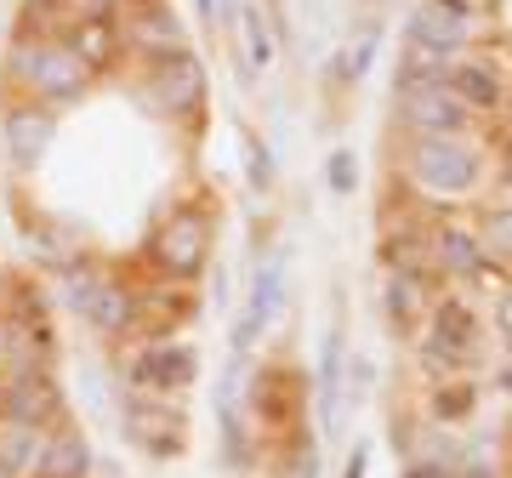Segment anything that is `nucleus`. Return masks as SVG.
<instances>
[{
    "mask_svg": "<svg viewBox=\"0 0 512 478\" xmlns=\"http://www.w3.org/2000/svg\"><path fill=\"white\" fill-rule=\"evenodd\" d=\"M137 92L160 120H194V114H205V97H211V69H205V57L194 46L143 57Z\"/></svg>",
    "mask_w": 512,
    "mask_h": 478,
    "instance_id": "39448f33",
    "label": "nucleus"
},
{
    "mask_svg": "<svg viewBox=\"0 0 512 478\" xmlns=\"http://www.w3.org/2000/svg\"><path fill=\"white\" fill-rule=\"evenodd\" d=\"M342 376H348V325L336 319L325 331V342H319V427L325 433H336L342 427Z\"/></svg>",
    "mask_w": 512,
    "mask_h": 478,
    "instance_id": "dca6fc26",
    "label": "nucleus"
},
{
    "mask_svg": "<svg viewBox=\"0 0 512 478\" xmlns=\"http://www.w3.org/2000/svg\"><path fill=\"white\" fill-rule=\"evenodd\" d=\"M285 478H319V450H313V439L296 444V456H291V467H285Z\"/></svg>",
    "mask_w": 512,
    "mask_h": 478,
    "instance_id": "c85d7f7f",
    "label": "nucleus"
},
{
    "mask_svg": "<svg viewBox=\"0 0 512 478\" xmlns=\"http://www.w3.org/2000/svg\"><path fill=\"white\" fill-rule=\"evenodd\" d=\"M427 251H433V274H444V279H478L484 262H490L478 228H467V222H439L427 234Z\"/></svg>",
    "mask_w": 512,
    "mask_h": 478,
    "instance_id": "2eb2a0df",
    "label": "nucleus"
},
{
    "mask_svg": "<svg viewBox=\"0 0 512 478\" xmlns=\"http://www.w3.org/2000/svg\"><path fill=\"white\" fill-rule=\"evenodd\" d=\"M239 359L234 353V365L222 370V382H217V427H222V461L228 467H245L251 461V444H245V427H239Z\"/></svg>",
    "mask_w": 512,
    "mask_h": 478,
    "instance_id": "412c9836",
    "label": "nucleus"
},
{
    "mask_svg": "<svg viewBox=\"0 0 512 478\" xmlns=\"http://www.w3.org/2000/svg\"><path fill=\"white\" fill-rule=\"evenodd\" d=\"M359 177H365V171H359V154H353L348 143H336L325 154V188L348 200V194H359Z\"/></svg>",
    "mask_w": 512,
    "mask_h": 478,
    "instance_id": "a878e982",
    "label": "nucleus"
},
{
    "mask_svg": "<svg viewBox=\"0 0 512 478\" xmlns=\"http://www.w3.org/2000/svg\"><path fill=\"white\" fill-rule=\"evenodd\" d=\"M0 478H6V467H0Z\"/></svg>",
    "mask_w": 512,
    "mask_h": 478,
    "instance_id": "f704fd0d",
    "label": "nucleus"
},
{
    "mask_svg": "<svg viewBox=\"0 0 512 478\" xmlns=\"http://www.w3.org/2000/svg\"><path fill=\"white\" fill-rule=\"evenodd\" d=\"M6 370H12V319L0 313V376H6Z\"/></svg>",
    "mask_w": 512,
    "mask_h": 478,
    "instance_id": "c756f323",
    "label": "nucleus"
},
{
    "mask_svg": "<svg viewBox=\"0 0 512 478\" xmlns=\"http://www.w3.org/2000/svg\"><path fill=\"white\" fill-rule=\"evenodd\" d=\"M239 166H245V183H251L256 194L274 188V154L262 143V131H239Z\"/></svg>",
    "mask_w": 512,
    "mask_h": 478,
    "instance_id": "393cba45",
    "label": "nucleus"
},
{
    "mask_svg": "<svg viewBox=\"0 0 512 478\" xmlns=\"http://www.w3.org/2000/svg\"><path fill=\"white\" fill-rule=\"evenodd\" d=\"M57 296L74 319H86L97 336H126L137 331V285L126 274H114L103 262H86L74 257L57 279Z\"/></svg>",
    "mask_w": 512,
    "mask_h": 478,
    "instance_id": "f03ea898",
    "label": "nucleus"
},
{
    "mask_svg": "<svg viewBox=\"0 0 512 478\" xmlns=\"http://www.w3.org/2000/svg\"><path fill=\"white\" fill-rule=\"evenodd\" d=\"M0 422L57 427L63 422V387L46 365H12L0 376Z\"/></svg>",
    "mask_w": 512,
    "mask_h": 478,
    "instance_id": "1a4fd4ad",
    "label": "nucleus"
},
{
    "mask_svg": "<svg viewBox=\"0 0 512 478\" xmlns=\"http://www.w3.org/2000/svg\"><path fill=\"white\" fill-rule=\"evenodd\" d=\"M456 6H467V12H473V6H495V0H456Z\"/></svg>",
    "mask_w": 512,
    "mask_h": 478,
    "instance_id": "473e14b6",
    "label": "nucleus"
},
{
    "mask_svg": "<svg viewBox=\"0 0 512 478\" xmlns=\"http://www.w3.org/2000/svg\"><path fill=\"white\" fill-rule=\"evenodd\" d=\"M393 114H399L404 137H461L473 126V114L461 109V97L444 80H416V74H399Z\"/></svg>",
    "mask_w": 512,
    "mask_h": 478,
    "instance_id": "423d86ee",
    "label": "nucleus"
},
{
    "mask_svg": "<svg viewBox=\"0 0 512 478\" xmlns=\"http://www.w3.org/2000/svg\"><path fill=\"white\" fill-rule=\"evenodd\" d=\"M473 348H478V319L467 302H439L427 313L421 359H433L439 370H461V365H473Z\"/></svg>",
    "mask_w": 512,
    "mask_h": 478,
    "instance_id": "4468645a",
    "label": "nucleus"
},
{
    "mask_svg": "<svg viewBox=\"0 0 512 478\" xmlns=\"http://www.w3.org/2000/svg\"><path fill=\"white\" fill-rule=\"evenodd\" d=\"M285 268H291V257L285 251H268V257L251 268V285H245V302H239L234 325H228V348L245 359V353L262 342V331L279 319V308H285Z\"/></svg>",
    "mask_w": 512,
    "mask_h": 478,
    "instance_id": "0eeeda50",
    "label": "nucleus"
},
{
    "mask_svg": "<svg viewBox=\"0 0 512 478\" xmlns=\"http://www.w3.org/2000/svg\"><path fill=\"white\" fill-rule=\"evenodd\" d=\"M114 6H120V12H126V6H131V0H114Z\"/></svg>",
    "mask_w": 512,
    "mask_h": 478,
    "instance_id": "72a5a7b5",
    "label": "nucleus"
},
{
    "mask_svg": "<svg viewBox=\"0 0 512 478\" xmlns=\"http://www.w3.org/2000/svg\"><path fill=\"white\" fill-rule=\"evenodd\" d=\"M211 251H217V217L205 205H171L148 234L154 274L183 279V285H200V274L211 268Z\"/></svg>",
    "mask_w": 512,
    "mask_h": 478,
    "instance_id": "20e7f679",
    "label": "nucleus"
},
{
    "mask_svg": "<svg viewBox=\"0 0 512 478\" xmlns=\"http://www.w3.org/2000/svg\"><path fill=\"white\" fill-rule=\"evenodd\" d=\"M404 46H427L439 57H467L473 46V12L456 0H416V12L404 23Z\"/></svg>",
    "mask_w": 512,
    "mask_h": 478,
    "instance_id": "f8f14e48",
    "label": "nucleus"
},
{
    "mask_svg": "<svg viewBox=\"0 0 512 478\" xmlns=\"http://www.w3.org/2000/svg\"><path fill=\"white\" fill-rule=\"evenodd\" d=\"M234 35H239V46H245V63H251L256 74L262 69H274V57H279V35L268 29V18H262V6L256 0H239L234 6Z\"/></svg>",
    "mask_w": 512,
    "mask_h": 478,
    "instance_id": "4be33fe9",
    "label": "nucleus"
},
{
    "mask_svg": "<svg viewBox=\"0 0 512 478\" xmlns=\"http://www.w3.org/2000/svg\"><path fill=\"white\" fill-rule=\"evenodd\" d=\"M382 308H387V319H393V331L399 336H410L416 325H427V279H416V274H387L382 268Z\"/></svg>",
    "mask_w": 512,
    "mask_h": 478,
    "instance_id": "aec40b11",
    "label": "nucleus"
},
{
    "mask_svg": "<svg viewBox=\"0 0 512 478\" xmlns=\"http://www.w3.org/2000/svg\"><path fill=\"white\" fill-rule=\"evenodd\" d=\"M40 444H46V427L0 422V467H6V478H35Z\"/></svg>",
    "mask_w": 512,
    "mask_h": 478,
    "instance_id": "b1692460",
    "label": "nucleus"
},
{
    "mask_svg": "<svg viewBox=\"0 0 512 478\" xmlns=\"http://www.w3.org/2000/svg\"><path fill=\"white\" fill-rule=\"evenodd\" d=\"M478 239H484V251H501V257H512V211H495V217L478 228Z\"/></svg>",
    "mask_w": 512,
    "mask_h": 478,
    "instance_id": "bb28decb",
    "label": "nucleus"
},
{
    "mask_svg": "<svg viewBox=\"0 0 512 478\" xmlns=\"http://www.w3.org/2000/svg\"><path fill=\"white\" fill-rule=\"evenodd\" d=\"M404 177L427 200H473L484 188V154L473 143H461V137H410Z\"/></svg>",
    "mask_w": 512,
    "mask_h": 478,
    "instance_id": "7ed1b4c3",
    "label": "nucleus"
},
{
    "mask_svg": "<svg viewBox=\"0 0 512 478\" xmlns=\"http://www.w3.org/2000/svg\"><path fill=\"white\" fill-rule=\"evenodd\" d=\"M120 427H126V439L154 461H177L188 450L183 410H171L165 399H154V393H137V399L120 410Z\"/></svg>",
    "mask_w": 512,
    "mask_h": 478,
    "instance_id": "9d476101",
    "label": "nucleus"
},
{
    "mask_svg": "<svg viewBox=\"0 0 512 478\" xmlns=\"http://www.w3.org/2000/svg\"><path fill=\"white\" fill-rule=\"evenodd\" d=\"M433 405H439V416L456 422V416H467L461 405H473V387H467V382H461V387H439V393H433Z\"/></svg>",
    "mask_w": 512,
    "mask_h": 478,
    "instance_id": "cd10ccee",
    "label": "nucleus"
},
{
    "mask_svg": "<svg viewBox=\"0 0 512 478\" xmlns=\"http://www.w3.org/2000/svg\"><path fill=\"white\" fill-rule=\"evenodd\" d=\"M120 40L137 57H160V52H183L188 46V23L171 12V0H131L120 12Z\"/></svg>",
    "mask_w": 512,
    "mask_h": 478,
    "instance_id": "ddd939ff",
    "label": "nucleus"
},
{
    "mask_svg": "<svg viewBox=\"0 0 512 478\" xmlns=\"http://www.w3.org/2000/svg\"><path fill=\"white\" fill-rule=\"evenodd\" d=\"M365 461H370V444H359V450H353V461H348V478H365Z\"/></svg>",
    "mask_w": 512,
    "mask_h": 478,
    "instance_id": "2f4dec72",
    "label": "nucleus"
},
{
    "mask_svg": "<svg viewBox=\"0 0 512 478\" xmlns=\"http://www.w3.org/2000/svg\"><path fill=\"white\" fill-rule=\"evenodd\" d=\"M86 473H92V444H86V433H80V427H69V422L46 427L35 478H86Z\"/></svg>",
    "mask_w": 512,
    "mask_h": 478,
    "instance_id": "6ab92c4d",
    "label": "nucleus"
},
{
    "mask_svg": "<svg viewBox=\"0 0 512 478\" xmlns=\"http://www.w3.org/2000/svg\"><path fill=\"white\" fill-rule=\"evenodd\" d=\"M194 12H200L205 29H217V23H222V0H194Z\"/></svg>",
    "mask_w": 512,
    "mask_h": 478,
    "instance_id": "7c9ffc66",
    "label": "nucleus"
},
{
    "mask_svg": "<svg viewBox=\"0 0 512 478\" xmlns=\"http://www.w3.org/2000/svg\"><path fill=\"white\" fill-rule=\"evenodd\" d=\"M63 40H69L74 52H80V63H86L92 74H109L114 63L126 57V40H120V18H69Z\"/></svg>",
    "mask_w": 512,
    "mask_h": 478,
    "instance_id": "a211bd4d",
    "label": "nucleus"
},
{
    "mask_svg": "<svg viewBox=\"0 0 512 478\" xmlns=\"http://www.w3.org/2000/svg\"><path fill=\"white\" fill-rule=\"evenodd\" d=\"M382 268L387 274H416L427 279V268H433V251H427V228H393V234L382 239Z\"/></svg>",
    "mask_w": 512,
    "mask_h": 478,
    "instance_id": "5701e85b",
    "label": "nucleus"
},
{
    "mask_svg": "<svg viewBox=\"0 0 512 478\" xmlns=\"http://www.w3.org/2000/svg\"><path fill=\"white\" fill-rule=\"evenodd\" d=\"M57 143V109L35 103V97H12L6 114H0V148H6V166L18 177H35L40 160L52 154Z\"/></svg>",
    "mask_w": 512,
    "mask_h": 478,
    "instance_id": "6e6552de",
    "label": "nucleus"
},
{
    "mask_svg": "<svg viewBox=\"0 0 512 478\" xmlns=\"http://www.w3.org/2000/svg\"><path fill=\"white\" fill-rule=\"evenodd\" d=\"M194 376H200V353L188 348V342H171V336H154L131 359V387L137 393H154V399H171V393L194 387Z\"/></svg>",
    "mask_w": 512,
    "mask_h": 478,
    "instance_id": "9b49d317",
    "label": "nucleus"
},
{
    "mask_svg": "<svg viewBox=\"0 0 512 478\" xmlns=\"http://www.w3.org/2000/svg\"><path fill=\"white\" fill-rule=\"evenodd\" d=\"M6 80H12V92L35 97L46 109H74L97 86V74L80 63V52L63 35H12Z\"/></svg>",
    "mask_w": 512,
    "mask_h": 478,
    "instance_id": "f257e3e1",
    "label": "nucleus"
},
{
    "mask_svg": "<svg viewBox=\"0 0 512 478\" xmlns=\"http://www.w3.org/2000/svg\"><path fill=\"white\" fill-rule=\"evenodd\" d=\"M444 86L461 97V109L467 114H495L501 103H507V80H501L484 57H456L450 74H444Z\"/></svg>",
    "mask_w": 512,
    "mask_h": 478,
    "instance_id": "f3484780",
    "label": "nucleus"
}]
</instances>
